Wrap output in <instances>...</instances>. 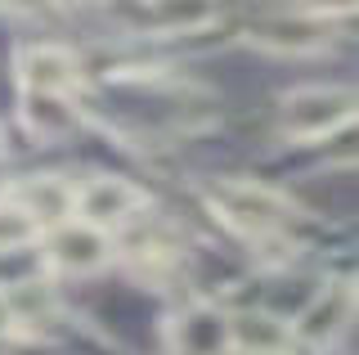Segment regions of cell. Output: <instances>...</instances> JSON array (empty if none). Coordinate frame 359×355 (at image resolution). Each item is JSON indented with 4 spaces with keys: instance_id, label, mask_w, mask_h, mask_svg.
I'll return each instance as SVG.
<instances>
[{
    "instance_id": "ba28073f",
    "label": "cell",
    "mask_w": 359,
    "mask_h": 355,
    "mask_svg": "<svg viewBox=\"0 0 359 355\" xmlns=\"http://www.w3.org/2000/svg\"><path fill=\"white\" fill-rule=\"evenodd\" d=\"M328 23L332 18H319V14L301 9L297 18H269V23L252 27V41L261 50H278V54H310V50L328 46Z\"/></svg>"
},
{
    "instance_id": "30bf717a",
    "label": "cell",
    "mask_w": 359,
    "mask_h": 355,
    "mask_svg": "<svg viewBox=\"0 0 359 355\" xmlns=\"http://www.w3.org/2000/svg\"><path fill=\"white\" fill-rule=\"evenodd\" d=\"M351 315H355L351 283H332L328 293H319V297H314V306L297 319L292 337H297V342H310V347H323V342H332L337 333L351 324Z\"/></svg>"
},
{
    "instance_id": "9c48e42d",
    "label": "cell",
    "mask_w": 359,
    "mask_h": 355,
    "mask_svg": "<svg viewBox=\"0 0 359 355\" xmlns=\"http://www.w3.org/2000/svg\"><path fill=\"white\" fill-rule=\"evenodd\" d=\"M175 355H224L229 351V324L216 306H189L171 324Z\"/></svg>"
},
{
    "instance_id": "4fadbf2b",
    "label": "cell",
    "mask_w": 359,
    "mask_h": 355,
    "mask_svg": "<svg viewBox=\"0 0 359 355\" xmlns=\"http://www.w3.org/2000/svg\"><path fill=\"white\" fill-rule=\"evenodd\" d=\"M45 274V252L41 248H27V243H9L0 248V283L14 293V288H32L41 283Z\"/></svg>"
},
{
    "instance_id": "277c9868",
    "label": "cell",
    "mask_w": 359,
    "mask_h": 355,
    "mask_svg": "<svg viewBox=\"0 0 359 355\" xmlns=\"http://www.w3.org/2000/svg\"><path fill=\"white\" fill-rule=\"evenodd\" d=\"M41 252H45V265H54V270L90 274V270H99V265L112 261V234L72 216V220H63V225L50 229V239H45Z\"/></svg>"
},
{
    "instance_id": "8992f818",
    "label": "cell",
    "mask_w": 359,
    "mask_h": 355,
    "mask_svg": "<svg viewBox=\"0 0 359 355\" xmlns=\"http://www.w3.org/2000/svg\"><path fill=\"white\" fill-rule=\"evenodd\" d=\"M224 324H229V351L238 355H297L292 328L269 310H238L224 315Z\"/></svg>"
},
{
    "instance_id": "5bb4252c",
    "label": "cell",
    "mask_w": 359,
    "mask_h": 355,
    "mask_svg": "<svg viewBox=\"0 0 359 355\" xmlns=\"http://www.w3.org/2000/svg\"><path fill=\"white\" fill-rule=\"evenodd\" d=\"M355 0H306V14H319V18H337V14H351Z\"/></svg>"
},
{
    "instance_id": "8fae6325",
    "label": "cell",
    "mask_w": 359,
    "mask_h": 355,
    "mask_svg": "<svg viewBox=\"0 0 359 355\" xmlns=\"http://www.w3.org/2000/svg\"><path fill=\"white\" fill-rule=\"evenodd\" d=\"M224 14V0H144V23L153 32H202Z\"/></svg>"
},
{
    "instance_id": "5b68a950",
    "label": "cell",
    "mask_w": 359,
    "mask_h": 355,
    "mask_svg": "<svg viewBox=\"0 0 359 355\" xmlns=\"http://www.w3.org/2000/svg\"><path fill=\"white\" fill-rule=\"evenodd\" d=\"M9 212L36 229H54L63 220H72V185H63L59 175H36L22 180L18 189H9Z\"/></svg>"
},
{
    "instance_id": "3957f363",
    "label": "cell",
    "mask_w": 359,
    "mask_h": 355,
    "mask_svg": "<svg viewBox=\"0 0 359 355\" xmlns=\"http://www.w3.org/2000/svg\"><path fill=\"white\" fill-rule=\"evenodd\" d=\"M144 203H149L144 189H135L130 180H117V175H95L81 189H72V216L95 229H108V234L130 225L144 212Z\"/></svg>"
},
{
    "instance_id": "2e32d148",
    "label": "cell",
    "mask_w": 359,
    "mask_h": 355,
    "mask_svg": "<svg viewBox=\"0 0 359 355\" xmlns=\"http://www.w3.org/2000/svg\"><path fill=\"white\" fill-rule=\"evenodd\" d=\"M0 355H5V347H0Z\"/></svg>"
},
{
    "instance_id": "7c38bea8",
    "label": "cell",
    "mask_w": 359,
    "mask_h": 355,
    "mask_svg": "<svg viewBox=\"0 0 359 355\" xmlns=\"http://www.w3.org/2000/svg\"><path fill=\"white\" fill-rule=\"evenodd\" d=\"M22 113H27V126L36 135L54 140V135H67L76 126V108L67 104V95H22Z\"/></svg>"
},
{
    "instance_id": "7a4b0ae2",
    "label": "cell",
    "mask_w": 359,
    "mask_h": 355,
    "mask_svg": "<svg viewBox=\"0 0 359 355\" xmlns=\"http://www.w3.org/2000/svg\"><path fill=\"white\" fill-rule=\"evenodd\" d=\"M355 91L351 86H301L278 108V130L287 140H323L332 130L351 126Z\"/></svg>"
},
{
    "instance_id": "9a60e30c",
    "label": "cell",
    "mask_w": 359,
    "mask_h": 355,
    "mask_svg": "<svg viewBox=\"0 0 359 355\" xmlns=\"http://www.w3.org/2000/svg\"><path fill=\"white\" fill-rule=\"evenodd\" d=\"M54 5H67V9H72V5H99V0H54Z\"/></svg>"
},
{
    "instance_id": "6da1fadb",
    "label": "cell",
    "mask_w": 359,
    "mask_h": 355,
    "mask_svg": "<svg viewBox=\"0 0 359 355\" xmlns=\"http://www.w3.org/2000/svg\"><path fill=\"white\" fill-rule=\"evenodd\" d=\"M211 207L220 212L224 225H233L247 239H269L297 216V207L287 203L278 189L269 185H252V180H220L211 185Z\"/></svg>"
},
{
    "instance_id": "52a82bcc",
    "label": "cell",
    "mask_w": 359,
    "mask_h": 355,
    "mask_svg": "<svg viewBox=\"0 0 359 355\" xmlns=\"http://www.w3.org/2000/svg\"><path fill=\"white\" fill-rule=\"evenodd\" d=\"M22 76V95H72L81 81L76 54L63 46H32L18 63Z\"/></svg>"
}]
</instances>
